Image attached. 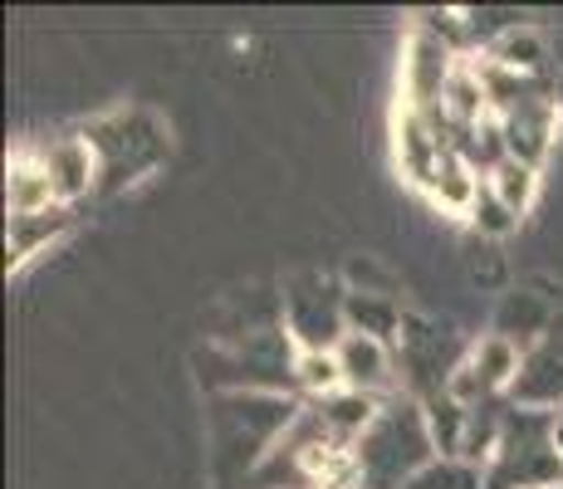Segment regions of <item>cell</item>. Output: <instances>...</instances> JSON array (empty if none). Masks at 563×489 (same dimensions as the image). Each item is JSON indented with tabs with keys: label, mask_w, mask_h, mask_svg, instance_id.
<instances>
[{
	"label": "cell",
	"mask_w": 563,
	"mask_h": 489,
	"mask_svg": "<svg viewBox=\"0 0 563 489\" xmlns=\"http://www.w3.org/2000/svg\"><path fill=\"white\" fill-rule=\"evenodd\" d=\"M421 455H427V436H421L417 416H387L373 426V436H367L358 460L367 465L373 480L387 485V480H397V475H407Z\"/></svg>",
	"instance_id": "cell-1"
},
{
	"label": "cell",
	"mask_w": 563,
	"mask_h": 489,
	"mask_svg": "<svg viewBox=\"0 0 563 489\" xmlns=\"http://www.w3.org/2000/svg\"><path fill=\"white\" fill-rule=\"evenodd\" d=\"M451 49L431 35H417L407 49V108L417 113H437L441 98H446V84H451Z\"/></svg>",
	"instance_id": "cell-2"
},
{
	"label": "cell",
	"mask_w": 563,
	"mask_h": 489,
	"mask_svg": "<svg viewBox=\"0 0 563 489\" xmlns=\"http://www.w3.org/2000/svg\"><path fill=\"white\" fill-rule=\"evenodd\" d=\"M505 152L525 167H534L539 157L549 152V137H554V103L549 98H519V103L505 108V123H500Z\"/></svg>",
	"instance_id": "cell-3"
},
{
	"label": "cell",
	"mask_w": 563,
	"mask_h": 489,
	"mask_svg": "<svg viewBox=\"0 0 563 489\" xmlns=\"http://www.w3.org/2000/svg\"><path fill=\"white\" fill-rule=\"evenodd\" d=\"M35 162L54 181V196H59V201L64 196H79L93 181V143H84V137H59V143H49Z\"/></svg>",
	"instance_id": "cell-4"
},
{
	"label": "cell",
	"mask_w": 563,
	"mask_h": 489,
	"mask_svg": "<svg viewBox=\"0 0 563 489\" xmlns=\"http://www.w3.org/2000/svg\"><path fill=\"white\" fill-rule=\"evenodd\" d=\"M519 367V357H515V347L505 343V338H485L481 347H475V357L461 367V377H456V391L461 397H475V391H495L500 382H510V373Z\"/></svg>",
	"instance_id": "cell-5"
},
{
	"label": "cell",
	"mask_w": 563,
	"mask_h": 489,
	"mask_svg": "<svg viewBox=\"0 0 563 489\" xmlns=\"http://www.w3.org/2000/svg\"><path fill=\"white\" fill-rule=\"evenodd\" d=\"M49 201L54 196V181L45 177L40 162H15L10 167V215H40V211H54Z\"/></svg>",
	"instance_id": "cell-6"
},
{
	"label": "cell",
	"mask_w": 563,
	"mask_h": 489,
	"mask_svg": "<svg viewBox=\"0 0 563 489\" xmlns=\"http://www.w3.org/2000/svg\"><path fill=\"white\" fill-rule=\"evenodd\" d=\"M485 103H490V89H485L481 74H471V69L451 74L446 98H441V113H446V123L475 127V123H481V113H485Z\"/></svg>",
	"instance_id": "cell-7"
},
{
	"label": "cell",
	"mask_w": 563,
	"mask_h": 489,
	"mask_svg": "<svg viewBox=\"0 0 563 489\" xmlns=\"http://www.w3.org/2000/svg\"><path fill=\"white\" fill-rule=\"evenodd\" d=\"M339 373H343V382L358 387V391L383 382V377H387V357H383V347H377V338H349V343H343Z\"/></svg>",
	"instance_id": "cell-8"
},
{
	"label": "cell",
	"mask_w": 563,
	"mask_h": 489,
	"mask_svg": "<svg viewBox=\"0 0 563 489\" xmlns=\"http://www.w3.org/2000/svg\"><path fill=\"white\" fill-rule=\"evenodd\" d=\"M431 191H437L441 205H456V211L481 201V196H475V177H471V167L461 162V152H446V162H441L437 177H431Z\"/></svg>",
	"instance_id": "cell-9"
},
{
	"label": "cell",
	"mask_w": 563,
	"mask_h": 489,
	"mask_svg": "<svg viewBox=\"0 0 563 489\" xmlns=\"http://www.w3.org/2000/svg\"><path fill=\"white\" fill-rule=\"evenodd\" d=\"M490 191L500 196V205H505V211L519 215L529 201H534V167H525V162L505 157L500 167H495V177H490Z\"/></svg>",
	"instance_id": "cell-10"
},
{
	"label": "cell",
	"mask_w": 563,
	"mask_h": 489,
	"mask_svg": "<svg viewBox=\"0 0 563 489\" xmlns=\"http://www.w3.org/2000/svg\"><path fill=\"white\" fill-rule=\"evenodd\" d=\"M59 211H40V215H10V259L35 255L40 245L59 231Z\"/></svg>",
	"instance_id": "cell-11"
},
{
	"label": "cell",
	"mask_w": 563,
	"mask_h": 489,
	"mask_svg": "<svg viewBox=\"0 0 563 489\" xmlns=\"http://www.w3.org/2000/svg\"><path fill=\"white\" fill-rule=\"evenodd\" d=\"M539 59H544V45H539V35H529V30H515V35H505L500 45H495V69L534 74Z\"/></svg>",
	"instance_id": "cell-12"
},
{
	"label": "cell",
	"mask_w": 563,
	"mask_h": 489,
	"mask_svg": "<svg viewBox=\"0 0 563 489\" xmlns=\"http://www.w3.org/2000/svg\"><path fill=\"white\" fill-rule=\"evenodd\" d=\"M299 377H305L309 387H323V391L343 382L339 357H323V353H305V357H299Z\"/></svg>",
	"instance_id": "cell-13"
},
{
	"label": "cell",
	"mask_w": 563,
	"mask_h": 489,
	"mask_svg": "<svg viewBox=\"0 0 563 489\" xmlns=\"http://www.w3.org/2000/svg\"><path fill=\"white\" fill-rule=\"evenodd\" d=\"M471 211H475V225H485V231H490V235L510 231V211H505V205H500V196H495V191H490V201H475Z\"/></svg>",
	"instance_id": "cell-14"
}]
</instances>
